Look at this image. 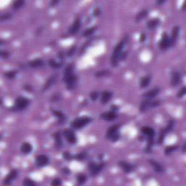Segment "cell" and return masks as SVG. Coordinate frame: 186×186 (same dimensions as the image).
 Wrapping results in <instances>:
<instances>
[{"label":"cell","instance_id":"1","mask_svg":"<svg viewBox=\"0 0 186 186\" xmlns=\"http://www.w3.org/2000/svg\"><path fill=\"white\" fill-rule=\"evenodd\" d=\"M125 42L126 41L124 39L120 41L113 49V53H112L111 57V64L113 67H116L119 65V62L120 61V55L123 52Z\"/></svg>","mask_w":186,"mask_h":186},{"label":"cell","instance_id":"2","mask_svg":"<svg viewBox=\"0 0 186 186\" xmlns=\"http://www.w3.org/2000/svg\"><path fill=\"white\" fill-rule=\"evenodd\" d=\"M30 105V100L26 97L19 96L16 99L14 102V106L11 108L12 111L17 112L25 110Z\"/></svg>","mask_w":186,"mask_h":186},{"label":"cell","instance_id":"3","mask_svg":"<svg viewBox=\"0 0 186 186\" xmlns=\"http://www.w3.org/2000/svg\"><path fill=\"white\" fill-rule=\"evenodd\" d=\"M92 121V119L90 116L79 117V118H76L73 120L70 126H71V128L73 129H80L88 125Z\"/></svg>","mask_w":186,"mask_h":186},{"label":"cell","instance_id":"4","mask_svg":"<svg viewBox=\"0 0 186 186\" xmlns=\"http://www.w3.org/2000/svg\"><path fill=\"white\" fill-rule=\"evenodd\" d=\"M119 124H114L111 126L108 129L106 132V138L110 140L111 141L117 142L120 139V133H119Z\"/></svg>","mask_w":186,"mask_h":186},{"label":"cell","instance_id":"5","mask_svg":"<svg viewBox=\"0 0 186 186\" xmlns=\"http://www.w3.org/2000/svg\"><path fill=\"white\" fill-rule=\"evenodd\" d=\"M160 104H161V101L158 100H154L153 99H144V100L142 101L140 105L139 111L141 113H144L148 111L149 109L160 106Z\"/></svg>","mask_w":186,"mask_h":186},{"label":"cell","instance_id":"6","mask_svg":"<svg viewBox=\"0 0 186 186\" xmlns=\"http://www.w3.org/2000/svg\"><path fill=\"white\" fill-rule=\"evenodd\" d=\"M106 166V162H101L100 164H96L95 162H91L89 163L88 168L90 173L92 177L98 175Z\"/></svg>","mask_w":186,"mask_h":186},{"label":"cell","instance_id":"7","mask_svg":"<svg viewBox=\"0 0 186 186\" xmlns=\"http://www.w3.org/2000/svg\"><path fill=\"white\" fill-rule=\"evenodd\" d=\"M63 82L66 84V89L69 91L74 90L76 87L78 83V76L76 74H72L70 76H63Z\"/></svg>","mask_w":186,"mask_h":186},{"label":"cell","instance_id":"8","mask_svg":"<svg viewBox=\"0 0 186 186\" xmlns=\"http://www.w3.org/2000/svg\"><path fill=\"white\" fill-rule=\"evenodd\" d=\"M158 46H159L160 50H161V51H165L168 48L171 47L170 37L168 36L166 32H164L161 34V38L160 39L159 43H158Z\"/></svg>","mask_w":186,"mask_h":186},{"label":"cell","instance_id":"9","mask_svg":"<svg viewBox=\"0 0 186 186\" xmlns=\"http://www.w3.org/2000/svg\"><path fill=\"white\" fill-rule=\"evenodd\" d=\"M50 164V158L46 155H39L36 157L35 159V164L37 167L41 168Z\"/></svg>","mask_w":186,"mask_h":186},{"label":"cell","instance_id":"10","mask_svg":"<svg viewBox=\"0 0 186 186\" xmlns=\"http://www.w3.org/2000/svg\"><path fill=\"white\" fill-rule=\"evenodd\" d=\"M63 136L65 137L68 143L70 144H75L77 142V138L73 130L71 129H67L63 131Z\"/></svg>","mask_w":186,"mask_h":186},{"label":"cell","instance_id":"11","mask_svg":"<svg viewBox=\"0 0 186 186\" xmlns=\"http://www.w3.org/2000/svg\"><path fill=\"white\" fill-rule=\"evenodd\" d=\"M18 175V172L16 169H13V170H11L10 172L8 173V175H7V177H5V180H4L3 184L5 185H10L16 179V177Z\"/></svg>","mask_w":186,"mask_h":186},{"label":"cell","instance_id":"12","mask_svg":"<svg viewBox=\"0 0 186 186\" xmlns=\"http://www.w3.org/2000/svg\"><path fill=\"white\" fill-rule=\"evenodd\" d=\"M181 81V73L177 71H174L171 73L170 84L172 87H176L180 84Z\"/></svg>","mask_w":186,"mask_h":186},{"label":"cell","instance_id":"13","mask_svg":"<svg viewBox=\"0 0 186 186\" xmlns=\"http://www.w3.org/2000/svg\"><path fill=\"white\" fill-rule=\"evenodd\" d=\"M160 92H161V89L159 87H155V88L152 89V90L143 93V97L145 99H154L157 95H159Z\"/></svg>","mask_w":186,"mask_h":186},{"label":"cell","instance_id":"14","mask_svg":"<svg viewBox=\"0 0 186 186\" xmlns=\"http://www.w3.org/2000/svg\"><path fill=\"white\" fill-rule=\"evenodd\" d=\"M118 165L123 171L124 172H125L126 174H129L132 172H133L134 170V166L129 162L124 161H121L118 163Z\"/></svg>","mask_w":186,"mask_h":186},{"label":"cell","instance_id":"15","mask_svg":"<svg viewBox=\"0 0 186 186\" xmlns=\"http://www.w3.org/2000/svg\"><path fill=\"white\" fill-rule=\"evenodd\" d=\"M148 162L149 164L152 166L154 170L155 171L156 173L161 174L164 172V166H163L159 162H158V161H155V160L154 159H149Z\"/></svg>","mask_w":186,"mask_h":186},{"label":"cell","instance_id":"16","mask_svg":"<svg viewBox=\"0 0 186 186\" xmlns=\"http://www.w3.org/2000/svg\"><path fill=\"white\" fill-rule=\"evenodd\" d=\"M179 35H180V27L178 26H176L172 28V36L170 37L171 46H173L174 45H175L176 42H177V39L179 38Z\"/></svg>","mask_w":186,"mask_h":186},{"label":"cell","instance_id":"17","mask_svg":"<svg viewBox=\"0 0 186 186\" xmlns=\"http://www.w3.org/2000/svg\"><path fill=\"white\" fill-rule=\"evenodd\" d=\"M100 118L102 120L107 121H114L116 118H117V114L116 112H113L110 111L108 112H104V113L100 114Z\"/></svg>","mask_w":186,"mask_h":186},{"label":"cell","instance_id":"18","mask_svg":"<svg viewBox=\"0 0 186 186\" xmlns=\"http://www.w3.org/2000/svg\"><path fill=\"white\" fill-rule=\"evenodd\" d=\"M142 133L144 135H146L148 138H154L156 135V131L153 127L148 126H144L140 129Z\"/></svg>","mask_w":186,"mask_h":186},{"label":"cell","instance_id":"19","mask_svg":"<svg viewBox=\"0 0 186 186\" xmlns=\"http://www.w3.org/2000/svg\"><path fill=\"white\" fill-rule=\"evenodd\" d=\"M81 28V20L79 19H76L74 20L72 26L68 29V33L70 34H76L79 31Z\"/></svg>","mask_w":186,"mask_h":186},{"label":"cell","instance_id":"20","mask_svg":"<svg viewBox=\"0 0 186 186\" xmlns=\"http://www.w3.org/2000/svg\"><path fill=\"white\" fill-rule=\"evenodd\" d=\"M32 150L33 146H31V143H28V142H24L23 143H22L21 146H20V151L22 152V154L28 155L32 152Z\"/></svg>","mask_w":186,"mask_h":186},{"label":"cell","instance_id":"21","mask_svg":"<svg viewBox=\"0 0 186 186\" xmlns=\"http://www.w3.org/2000/svg\"><path fill=\"white\" fill-rule=\"evenodd\" d=\"M52 137L55 140V145L56 148L61 149L63 147V140L62 137H61V134L59 132H55V133L52 135Z\"/></svg>","mask_w":186,"mask_h":186},{"label":"cell","instance_id":"22","mask_svg":"<svg viewBox=\"0 0 186 186\" xmlns=\"http://www.w3.org/2000/svg\"><path fill=\"white\" fill-rule=\"evenodd\" d=\"M112 96H113V92L110 91H103L101 94V98H100V102L102 104H106L107 102H108L110 101V100L111 99Z\"/></svg>","mask_w":186,"mask_h":186},{"label":"cell","instance_id":"23","mask_svg":"<svg viewBox=\"0 0 186 186\" xmlns=\"http://www.w3.org/2000/svg\"><path fill=\"white\" fill-rule=\"evenodd\" d=\"M28 65L32 68H42L44 65V61L42 59H34L28 63Z\"/></svg>","mask_w":186,"mask_h":186},{"label":"cell","instance_id":"24","mask_svg":"<svg viewBox=\"0 0 186 186\" xmlns=\"http://www.w3.org/2000/svg\"><path fill=\"white\" fill-rule=\"evenodd\" d=\"M160 23H161V20L158 18H156L151 19L149 21H148L147 24H146V27L149 30H154L159 25Z\"/></svg>","mask_w":186,"mask_h":186},{"label":"cell","instance_id":"25","mask_svg":"<svg viewBox=\"0 0 186 186\" xmlns=\"http://www.w3.org/2000/svg\"><path fill=\"white\" fill-rule=\"evenodd\" d=\"M52 113H53V114L58 119V121H59V123H61H61H63L64 121L66 120L67 117L63 112L61 111L52 110Z\"/></svg>","mask_w":186,"mask_h":186},{"label":"cell","instance_id":"26","mask_svg":"<svg viewBox=\"0 0 186 186\" xmlns=\"http://www.w3.org/2000/svg\"><path fill=\"white\" fill-rule=\"evenodd\" d=\"M150 81H151V76H146L142 77L140 81V87L141 89L146 88L150 84Z\"/></svg>","mask_w":186,"mask_h":186},{"label":"cell","instance_id":"27","mask_svg":"<svg viewBox=\"0 0 186 186\" xmlns=\"http://www.w3.org/2000/svg\"><path fill=\"white\" fill-rule=\"evenodd\" d=\"M55 79L56 76H55V75H52V76L46 80V82H45L43 87V91H46V90H49V89L55 84Z\"/></svg>","mask_w":186,"mask_h":186},{"label":"cell","instance_id":"28","mask_svg":"<svg viewBox=\"0 0 186 186\" xmlns=\"http://www.w3.org/2000/svg\"><path fill=\"white\" fill-rule=\"evenodd\" d=\"M149 14V11L148 9H144L140 10V12H138L137 14L136 15V17H135V20H136L137 22H139L140 20H143L144 18H146Z\"/></svg>","mask_w":186,"mask_h":186},{"label":"cell","instance_id":"29","mask_svg":"<svg viewBox=\"0 0 186 186\" xmlns=\"http://www.w3.org/2000/svg\"><path fill=\"white\" fill-rule=\"evenodd\" d=\"M111 74V71L108 69H102L95 72V76L96 78H102L108 76Z\"/></svg>","mask_w":186,"mask_h":186},{"label":"cell","instance_id":"30","mask_svg":"<svg viewBox=\"0 0 186 186\" xmlns=\"http://www.w3.org/2000/svg\"><path fill=\"white\" fill-rule=\"evenodd\" d=\"M74 74V66L73 64H68L65 68L63 71V76H70V75Z\"/></svg>","mask_w":186,"mask_h":186},{"label":"cell","instance_id":"31","mask_svg":"<svg viewBox=\"0 0 186 186\" xmlns=\"http://www.w3.org/2000/svg\"><path fill=\"white\" fill-rule=\"evenodd\" d=\"M97 29H98V27L97 26H92V27H90V28H87V29L84 30V32H83L82 34L83 36H84V37H87V36H91V35H92V34L97 31Z\"/></svg>","mask_w":186,"mask_h":186},{"label":"cell","instance_id":"32","mask_svg":"<svg viewBox=\"0 0 186 186\" xmlns=\"http://www.w3.org/2000/svg\"><path fill=\"white\" fill-rule=\"evenodd\" d=\"M48 65L54 69H58V68H61L62 67L63 64L61 62H57L54 59H50L48 61Z\"/></svg>","mask_w":186,"mask_h":186},{"label":"cell","instance_id":"33","mask_svg":"<svg viewBox=\"0 0 186 186\" xmlns=\"http://www.w3.org/2000/svg\"><path fill=\"white\" fill-rule=\"evenodd\" d=\"M87 177L86 175L84 174H79L77 176H76V181H77L78 185H83L86 183L87 181Z\"/></svg>","mask_w":186,"mask_h":186},{"label":"cell","instance_id":"34","mask_svg":"<svg viewBox=\"0 0 186 186\" xmlns=\"http://www.w3.org/2000/svg\"><path fill=\"white\" fill-rule=\"evenodd\" d=\"M178 148V146H167V147L165 148L164 149V154L165 155H170L171 154H172L173 152L176 151Z\"/></svg>","mask_w":186,"mask_h":186},{"label":"cell","instance_id":"35","mask_svg":"<svg viewBox=\"0 0 186 186\" xmlns=\"http://www.w3.org/2000/svg\"><path fill=\"white\" fill-rule=\"evenodd\" d=\"M166 134H167V132H166V130L164 129V128L161 129V132H160L158 139V140H157V143H158V145H161L163 143H164V140L165 136L166 135Z\"/></svg>","mask_w":186,"mask_h":186},{"label":"cell","instance_id":"36","mask_svg":"<svg viewBox=\"0 0 186 186\" xmlns=\"http://www.w3.org/2000/svg\"><path fill=\"white\" fill-rule=\"evenodd\" d=\"M24 5H25V1H23V0H17V1H15L13 2V8L15 10H18V9H20Z\"/></svg>","mask_w":186,"mask_h":186},{"label":"cell","instance_id":"37","mask_svg":"<svg viewBox=\"0 0 186 186\" xmlns=\"http://www.w3.org/2000/svg\"><path fill=\"white\" fill-rule=\"evenodd\" d=\"M18 72L16 71H9L4 73V76L8 79H13L17 76Z\"/></svg>","mask_w":186,"mask_h":186},{"label":"cell","instance_id":"38","mask_svg":"<svg viewBox=\"0 0 186 186\" xmlns=\"http://www.w3.org/2000/svg\"><path fill=\"white\" fill-rule=\"evenodd\" d=\"M61 98H62V95H61V93L55 92V93H53L51 96H50V100L53 102H57V101L61 100Z\"/></svg>","mask_w":186,"mask_h":186},{"label":"cell","instance_id":"39","mask_svg":"<svg viewBox=\"0 0 186 186\" xmlns=\"http://www.w3.org/2000/svg\"><path fill=\"white\" fill-rule=\"evenodd\" d=\"M174 127H175V121L172 119H171L168 121L167 125L166 126V127L164 128V129L166 130V132L168 133V132H170L171 131L174 129Z\"/></svg>","mask_w":186,"mask_h":186},{"label":"cell","instance_id":"40","mask_svg":"<svg viewBox=\"0 0 186 186\" xmlns=\"http://www.w3.org/2000/svg\"><path fill=\"white\" fill-rule=\"evenodd\" d=\"M87 155L86 153H79V154L75 155L73 156V158L78 160V161H84L87 158Z\"/></svg>","mask_w":186,"mask_h":186},{"label":"cell","instance_id":"41","mask_svg":"<svg viewBox=\"0 0 186 186\" xmlns=\"http://www.w3.org/2000/svg\"><path fill=\"white\" fill-rule=\"evenodd\" d=\"M23 185H26V186H34L36 185V183H35L34 181H33L31 179L26 178L25 180H23Z\"/></svg>","mask_w":186,"mask_h":186},{"label":"cell","instance_id":"42","mask_svg":"<svg viewBox=\"0 0 186 186\" xmlns=\"http://www.w3.org/2000/svg\"><path fill=\"white\" fill-rule=\"evenodd\" d=\"M99 95L100 94L98 92L94 91V92H92L90 94V98L92 101H96L98 99V98H99Z\"/></svg>","mask_w":186,"mask_h":186},{"label":"cell","instance_id":"43","mask_svg":"<svg viewBox=\"0 0 186 186\" xmlns=\"http://www.w3.org/2000/svg\"><path fill=\"white\" fill-rule=\"evenodd\" d=\"M185 93H186V87H183L181 89H180V90H179L178 92H177V97L178 98H182L183 97L185 96Z\"/></svg>","mask_w":186,"mask_h":186},{"label":"cell","instance_id":"44","mask_svg":"<svg viewBox=\"0 0 186 186\" xmlns=\"http://www.w3.org/2000/svg\"><path fill=\"white\" fill-rule=\"evenodd\" d=\"M62 155H63V158L65 160H66V161H71V160L73 158V156H72L71 154H70L69 152H68V151H65V152H63Z\"/></svg>","mask_w":186,"mask_h":186},{"label":"cell","instance_id":"45","mask_svg":"<svg viewBox=\"0 0 186 186\" xmlns=\"http://www.w3.org/2000/svg\"><path fill=\"white\" fill-rule=\"evenodd\" d=\"M12 17H13V16L10 13H5V14H2V16H0V20L1 21H4V20H9Z\"/></svg>","mask_w":186,"mask_h":186},{"label":"cell","instance_id":"46","mask_svg":"<svg viewBox=\"0 0 186 186\" xmlns=\"http://www.w3.org/2000/svg\"><path fill=\"white\" fill-rule=\"evenodd\" d=\"M1 57H2V59H8L10 55L9 53L7 50H1Z\"/></svg>","mask_w":186,"mask_h":186},{"label":"cell","instance_id":"47","mask_svg":"<svg viewBox=\"0 0 186 186\" xmlns=\"http://www.w3.org/2000/svg\"><path fill=\"white\" fill-rule=\"evenodd\" d=\"M63 183L62 181L61 180V179L59 178H55L51 182V185L53 186H58V185H61Z\"/></svg>","mask_w":186,"mask_h":186},{"label":"cell","instance_id":"48","mask_svg":"<svg viewBox=\"0 0 186 186\" xmlns=\"http://www.w3.org/2000/svg\"><path fill=\"white\" fill-rule=\"evenodd\" d=\"M76 50V46H73L71 48H70V50H68V53H66L67 57H71V56L75 53Z\"/></svg>","mask_w":186,"mask_h":186},{"label":"cell","instance_id":"49","mask_svg":"<svg viewBox=\"0 0 186 186\" xmlns=\"http://www.w3.org/2000/svg\"><path fill=\"white\" fill-rule=\"evenodd\" d=\"M101 14V9L100 8L96 7L95 8V9L93 10V16H95V17H98V16H100Z\"/></svg>","mask_w":186,"mask_h":186},{"label":"cell","instance_id":"50","mask_svg":"<svg viewBox=\"0 0 186 186\" xmlns=\"http://www.w3.org/2000/svg\"><path fill=\"white\" fill-rule=\"evenodd\" d=\"M62 173L65 175H68L71 173V170L68 167H63L62 169Z\"/></svg>","mask_w":186,"mask_h":186},{"label":"cell","instance_id":"51","mask_svg":"<svg viewBox=\"0 0 186 186\" xmlns=\"http://www.w3.org/2000/svg\"><path fill=\"white\" fill-rule=\"evenodd\" d=\"M127 53L126 51H123L122 53H121V55H120V61H124V60L126 59V57H127Z\"/></svg>","mask_w":186,"mask_h":186},{"label":"cell","instance_id":"52","mask_svg":"<svg viewBox=\"0 0 186 186\" xmlns=\"http://www.w3.org/2000/svg\"><path fill=\"white\" fill-rule=\"evenodd\" d=\"M23 89L27 92H32L33 91V87L32 86L30 85V84H26L24 87H23Z\"/></svg>","mask_w":186,"mask_h":186},{"label":"cell","instance_id":"53","mask_svg":"<svg viewBox=\"0 0 186 186\" xmlns=\"http://www.w3.org/2000/svg\"><path fill=\"white\" fill-rule=\"evenodd\" d=\"M146 34H142L141 35H140V42H141V43H143V42H144L145 41H146Z\"/></svg>","mask_w":186,"mask_h":186},{"label":"cell","instance_id":"54","mask_svg":"<svg viewBox=\"0 0 186 186\" xmlns=\"http://www.w3.org/2000/svg\"><path fill=\"white\" fill-rule=\"evenodd\" d=\"M110 109H111V111L116 112V111H117L119 110V107L117 106H116V105H112V106H111Z\"/></svg>","mask_w":186,"mask_h":186},{"label":"cell","instance_id":"55","mask_svg":"<svg viewBox=\"0 0 186 186\" xmlns=\"http://www.w3.org/2000/svg\"><path fill=\"white\" fill-rule=\"evenodd\" d=\"M57 56L58 57V58L61 60H63L64 58V57H65V54H64L63 52H60V53H57Z\"/></svg>","mask_w":186,"mask_h":186},{"label":"cell","instance_id":"56","mask_svg":"<svg viewBox=\"0 0 186 186\" xmlns=\"http://www.w3.org/2000/svg\"><path fill=\"white\" fill-rule=\"evenodd\" d=\"M42 31H43V29H42V28H39L37 30H36V34H37V36H38V35H40V34H42Z\"/></svg>","mask_w":186,"mask_h":186},{"label":"cell","instance_id":"57","mask_svg":"<svg viewBox=\"0 0 186 186\" xmlns=\"http://www.w3.org/2000/svg\"><path fill=\"white\" fill-rule=\"evenodd\" d=\"M58 2H59V1H51L50 3V6L53 7V6H55V5L56 4L58 3Z\"/></svg>","mask_w":186,"mask_h":186},{"label":"cell","instance_id":"58","mask_svg":"<svg viewBox=\"0 0 186 186\" xmlns=\"http://www.w3.org/2000/svg\"><path fill=\"white\" fill-rule=\"evenodd\" d=\"M166 2V1H163V0H161V1H156V4L157 5H162V4H164V2Z\"/></svg>","mask_w":186,"mask_h":186},{"label":"cell","instance_id":"59","mask_svg":"<svg viewBox=\"0 0 186 186\" xmlns=\"http://www.w3.org/2000/svg\"><path fill=\"white\" fill-rule=\"evenodd\" d=\"M185 147H186V143H185L183 145V147H182V151H183V153L185 152Z\"/></svg>","mask_w":186,"mask_h":186}]
</instances>
